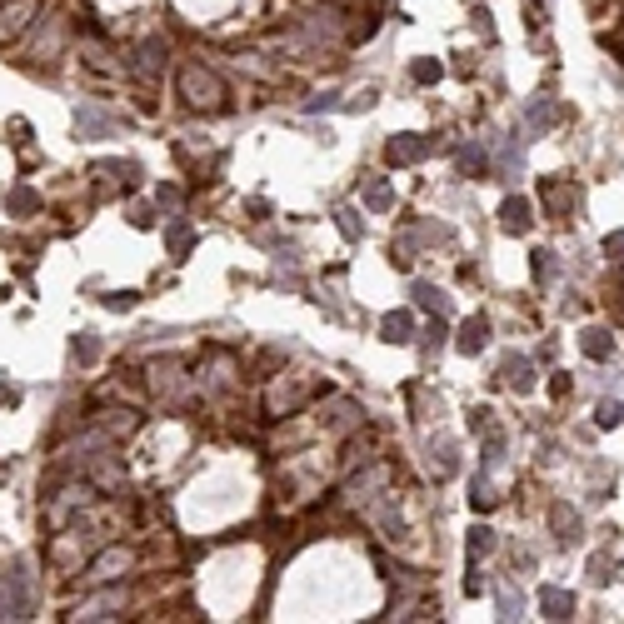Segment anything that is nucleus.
I'll use <instances>...</instances> for the list:
<instances>
[{
    "instance_id": "obj_1",
    "label": "nucleus",
    "mask_w": 624,
    "mask_h": 624,
    "mask_svg": "<svg viewBox=\"0 0 624 624\" xmlns=\"http://www.w3.org/2000/svg\"><path fill=\"white\" fill-rule=\"evenodd\" d=\"M175 86H180V95H185V105H190V110H200V115H220V110H225V105H230V90H225V80H220L210 66H200V60H190V66H180Z\"/></svg>"
},
{
    "instance_id": "obj_2",
    "label": "nucleus",
    "mask_w": 624,
    "mask_h": 624,
    "mask_svg": "<svg viewBox=\"0 0 624 624\" xmlns=\"http://www.w3.org/2000/svg\"><path fill=\"white\" fill-rule=\"evenodd\" d=\"M130 565H135V555L125 545H110V549H100V555L86 565V585H120L125 575H130Z\"/></svg>"
},
{
    "instance_id": "obj_3",
    "label": "nucleus",
    "mask_w": 624,
    "mask_h": 624,
    "mask_svg": "<svg viewBox=\"0 0 624 624\" xmlns=\"http://www.w3.org/2000/svg\"><path fill=\"white\" fill-rule=\"evenodd\" d=\"M30 609H36V599H30V575H26V569H10V575L0 579V615H5V619H26Z\"/></svg>"
},
{
    "instance_id": "obj_4",
    "label": "nucleus",
    "mask_w": 624,
    "mask_h": 624,
    "mask_svg": "<svg viewBox=\"0 0 624 624\" xmlns=\"http://www.w3.org/2000/svg\"><path fill=\"white\" fill-rule=\"evenodd\" d=\"M430 155H435V140H430V135H390L385 140V161L395 165H420V161H430Z\"/></svg>"
},
{
    "instance_id": "obj_5",
    "label": "nucleus",
    "mask_w": 624,
    "mask_h": 624,
    "mask_svg": "<svg viewBox=\"0 0 624 624\" xmlns=\"http://www.w3.org/2000/svg\"><path fill=\"white\" fill-rule=\"evenodd\" d=\"M165 66H171V46H165L161 36H151V40H140V46H135L130 70H135L140 80H161V76H165Z\"/></svg>"
},
{
    "instance_id": "obj_6",
    "label": "nucleus",
    "mask_w": 624,
    "mask_h": 624,
    "mask_svg": "<svg viewBox=\"0 0 624 624\" xmlns=\"http://www.w3.org/2000/svg\"><path fill=\"white\" fill-rule=\"evenodd\" d=\"M36 16H40V0H5V5H0V46L26 36Z\"/></svg>"
},
{
    "instance_id": "obj_7",
    "label": "nucleus",
    "mask_w": 624,
    "mask_h": 624,
    "mask_svg": "<svg viewBox=\"0 0 624 624\" xmlns=\"http://www.w3.org/2000/svg\"><path fill=\"white\" fill-rule=\"evenodd\" d=\"M539 200H545V210H549V215H575V210H579V185H575V180H555V175H545V180H539Z\"/></svg>"
},
{
    "instance_id": "obj_8",
    "label": "nucleus",
    "mask_w": 624,
    "mask_h": 624,
    "mask_svg": "<svg viewBox=\"0 0 624 624\" xmlns=\"http://www.w3.org/2000/svg\"><path fill=\"white\" fill-rule=\"evenodd\" d=\"M530 225H535V215H530V200H520V195H510L500 205V230L504 235H530Z\"/></svg>"
},
{
    "instance_id": "obj_9",
    "label": "nucleus",
    "mask_w": 624,
    "mask_h": 624,
    "mask_svg": "<svg viewBox=\"0 0 624 624\" xmlns=\"http://www.w3.org/2000/svg\"><path fill=\"white\" fill-rule=\"evenodd\" d=\"M120 609H125V589H105V595H95L76 609V619H115Z\"/></svg>"
},
{
    "instance_id": "obj_10",
    "label": "nucleus",
    "mask_w": 624,
    "mask_h": 624,
    "mask_svg": "<svg viewBox=\"0 0 624 624\" xmlns=\"http://www.w3.org/2000/svg\"><path fill=\"white\" fill-rule=\"evenodd\" d=\"M380 340H390V345H415V315H410V310H390L385 320H380Z\"/></svg>"
},
{
    "instance_id": "obj_11",
    "label": "nucleus",
    "mask_w": 624,
    "mask_h": 624,
    "mask_svg": "<svg viewBox=\"0 0 624 624\" xmlns=\"http://www.w3.org/2000/svg\"><path fill=\"white\" fill-rule=\"evenodd\" d=\"M520 125H525V135H545L549 125H555V100H549V95H535V100L525 105Z\"/></svg>"
},
{
    "instance_id": "obj_12",
    "label": "nucleus",
    "mask_w": 624,
    "mask_h": 624,
    "mask_svg": "<svg viewBox=\"0 0 624 624\" xmlns=\"http://www.w3.org/2000/svg\"><path fill=\"white\" fill-rule=\"evenodd\" d=\"M500 375H504V385H510V390L530 395V390H535V359H530V355H510Z\"/></svg>"
},
{
    "instance_id": "obj_13",
    "label": "nucleus",
    "mask_w": 624,
    "mask_h": 624,
    "mask_svg": "<svg viewBox=\"0 0 624 624\" xmlns=\"http://www.w3.org/2000/svg\"><path fill=\"white\" fill-rule=\"evenodd\" d=\"M539 609H545V619H575V595L559 585H545L539 589Z\"/></svg>"
},
{
    "instance_id": "obj_14",
    "label": "nucleus",
    "mask_w": 624,
    "mask_h": 624,
    "mask_svg": "<svg viewBox=\"0 0 624 624\" xmlns=\"http://www.w3.org/2000/svg\"><path fill=\"white\" fill-rule=\"evenodd\" d=\"M460 355H480L484 345H490V320H484V315H470V320L460 325Z\"/></svg>"
},
{
    "instance_id": "obj_15",
    "label": "nucleus",
    "mask_w": 624,
    "mask_h": 624,
    "mask_svg": "<svg viewBox=\"0 0 624 624\" xmlns=\"http://www.w3.org/2000/svg\"><path fill=\"white\" fill-rule=\"evenodd\" d=\"M549 525H555V535L565 539V545H579V539H585V525H579L575 504H555V510H549Z\"/></svg>"
},
{
    "instance_id": "obj_16",
    "label": "nucleus",
    "mask_w": 624,
    "mask_h": 624,
    "mask_svg": "<svg viewBox=\"0 0 624 624\" xmlns=\"http://www.w3.org/2000/svg\"><path fill=\"white\" fill-rule=\"evenodd\" d=\"M90 175H100V180H110V185H120V190H130L135 180H140V165L135 161H100Z\"/></svg>"
},
{
    "instance_id": "obj_17",
    "label": "nucleus",
    "mask_w": 624,
    "mask_h": 624,
    "mask_svg": "<svg viewBox=\"0 0 624 624\" xmlns=\"http://www.w3.org/2000/svg\"><path fill=\"white\" fill-rule=\"evenodd\" d=\"M76 130H80V140H105V135H115V120L86 105V110L76 115Z\"/></svg>"
},
{
    "instance_id": "obj_18",
    "label": "nucleus",
    "mask_w": 624,
    "mask_h": 624,
    "mask_svg": "<svg viewBox=\"0 0 624 624\" xmlns=\"http://www.w3.org/2000/svg\"><path fill=\"white\" fill-rule=\"evenodd\" d=\"M460 175H470V180H484V175H494V165H490V155L480 151V145H460Z\"/></svg>"
},
{
    "instance_id": "obj_19",
    "label": "nucleus",
    "mask_w": 624,
    "mask_h": 624,
    "mask_svg": "<svg viewBox=\"0 0 624 624\" xmlns=\"http://www.w3.org/2000/svg\"><path fill=\"white\" fill-rule=\"evenodd\" d=\"M579 350H585L589 359H609V355H615V335L599 330V325H589V330L579 335Z\"/></svg>"
},
{
    "instance_id": "obj_20",
    "label": "nucleus",
    "mask_w": 624,
    "mask_h": 624,
    "mask_svg": "<svg viewBox=\"0 0 624 624\" xmlns=\"http://www.w3.org/2000/svg\"><path fill=\"white\" fill-rule=\"evenodd\" d=\"M494 504H500V494H494L490 474H474V484H470V510L484 515V510H494Z\"/></svg>"
},
{
    "instance_id": "obj_21",
    "label": "nucleus",
    "mask_w": 624,
    "mask_h": 624,
    "mask_svg": "<svg viewBox=\"0 0 624 624\" xmlns=\"http://www.w3.org/2000/svg\"><path fill=\"white\" fill-rule=\"evenodd\" d=\"M359 195H365V205L375 210V215H385V210L395 205V195H390V185H385L380 175H375V180H365V190H359Z\"/></svg>"
},
{
    "instance_id": "obj_22",
    "label": "nucleus",
    "mask_w": 624,
    "mask_h": 624,
    "mask_svg": "<svg viewBox=\"0 0 624 624\" xmlns=\"http://www.w3.org/2000/svg\"><path fill=\"white\" fill-rule=\"evenodd\" d=\"M480 435H484V470H494V464L504 460V430L490 420V425H484Z\"/></svg>"
},
{
    "instance_id": "obj_23",
    "label": "nucleus",
    "mask_w": 624,
    "mask_h": 624,
    "mask_svg": "<svg viewBox=\"0 0 624 624\" xmlns=\"http://www.w3.org/2000/svg\"><path fill=\"white\" fill-rule=\"evenodd\" d=\"M415 305H420V310H430V315H445V310H450V295H440L435 285L420 280V285H415Z\"/></svg>"
},
{
    "instance_id": "obj_24",
    "label": "nucleus",
    "mask_w": 624,
    "mask_h": 624,
    "mask_svg": "<svg viewBox=\"0 0 624 624\" xmlns=\"http://www.w3.org/2000/svg\"><path fill=\"white\" fill-rule=\"evenodd\" d=\"M520 171H525V151H520V140H510V145H504V155H500V165H494V175L510 180V175H520Z\"/></svg>"
},
{
    "instance_id": "obj_25",
    "label": "nucleus",
    "mask_w": 624,
    "mask_h": 624,
    "mask_svg": "<svg viewBox=\"0 0 624 624\" xmlns=\"http://www.w3.org/2000/svg\"><path fill=\"white\" fill-rule=\"evenodd\" d=\"M190 240H195V235H190L185 220H171V230H165V245H171V255H175V260L190 250Z\"/></svg>"
},
{
    "instance_id": "obj_26",
    "label": "nucleus",
    "mask_w": 624,
    "mask_h": 624,
    "mask_svg": "<svg viewBox=\"0 0 624 624\" xmlns=\"http://www.w3.org/2000/svg\"><path fill=\"white\" fill-rule=\"evenodd\" d=\"M619 420H624V405H619V400H599V405H595V425H599V430H615Z\"/></svg>"
},
{
    "instance_id": "obj_27",
    "label": "nucleus",
    "mask_w": 624,
    "mask_h": 624,
    "mask_svg": "<svg viewBox=\"0 0 624 624\" xmlns=\"http://www.w3.org/2000/svg\"><path fill=\"white\" fill-rule=\"evenodd\" d=\"M490 549H494V530H490V525H474V530H470V559L490 555Z\"/></svg>"
},
{
    "instance_id": "obj_28",
    "label": "nucleus",
    "mask_w": 624,
    "mask_h": 624,
    "mask_svg": "<svg viewBox=\"0 0 624 624\" xmlns=\"http://www.w3.org/2000/svg\"><path fill=\"white\" fill-rule=\"evenodd\" d=\"M435 470H440V480H450V474L460 470V454H454L450 440H445V445H435Z\"/></svg>"
},
{
    "instance_id": "obj_29",
    "label": "nucleus",
    "mask_w": 624,
    "mask_h": 624,
    "mask_svg": "<svg viewBox=\"0 0 624 624\" xmlns=\"http://www.w3.org/2000/svg\"><path fill=\"white\" fill-rule=\"evenodd\" d=\"M335 225H340V235H345V240H359V235H365V225L355 220V210H350V205L335 210Z\"/></svg>"
},
{
    "instance_id": "obj_30",
    "label": "nucleus",
    "mask_w": 624,
    "mask_h": 624,
    "mask_svg": "<svg viewBox=\"0 0 624 624\" xmlns=\"http://www.w3.org/2000/svg\"><path fill=\"white\" fill-rule=\"evenodd\" d=\"M589 579H595V585H609V579H615V555H595V559H589Z\"/></svg>"
},
{
    "instance_id": "obj_31",
    "label": "nucleus",
    "mask_w": 624,
    "mask_h": 624,
    "mask_svg": "<svg viewBox=\"0 0 624 624\" xmlns=\"http://www.w3.org/2000/svg\"><path fill=\"white\" fill-rule=\"evenodd\" d=\"M520 609H525V599L510 585H500V619H520Z\"/></svg>"
},
{
    "instance_id": "obj_32",
    "label": "nucleus",
    "mask_w": 624,
    "mask_h": 624,
    "mask_svg": "<svg viewBox=\"0 0 624 624\" xmlns=\"http://www.w3.org/2000/svg\"><path fill=\"white\" fill-rule=\"evenodd\" d=\"M70 355H76L80 365H95V359H100V345H95V335H80V340L70 345Z\"/></svg>"
},
{
    "instance_id": "obj_33",
    "label": "nucleus",
    "mask_w": 624,
    "mask_h": 624,
    "mask_svg": "<svg viewBox=\"0 0 624 624\" xmlns=\"http://www.w3.org/2000/svg\"><path fill=\"white\" fill-rule=\"evenodd\" d=\"M535 280L539 285L555 280V255H549V250H535Z\"/></svg>"
},
{
    "instance_id": "obj_34",
    "label": "nucleus",
    "mask_w": 624,
    "mask_h": 624,
    "mask_svg": "<svg viewBox=\"0 0 624 624\" xmlns=\"http://www.w3.org/2000/svg\"><path fill=\"white\" fill-rule=\"evenodd\" d=\"M410 76H415L420 86H430V80H440V60H415V66H410Z\"/></svg>"
},
{
    "instance_id": "obj_35",
    "label": "nucleus",
    "mask_w": 624,
    "mask_h": 624,
    "mask_svg": "<svg viewBox=\"0 0 624 624\" xmlns=\"http://www.w3.org/2000/svg\"><path fill=\"white\" fill-rule=\"evenodd\" d=\"M445 320H435V325H430V330H425V340H420V350H425V355H435V345H445Z\"/></svg>"
},
{
    "instance_id": "obj_36",
    "label": "nucleus",
    "mask_w": 624,
    "mask_h": 624,
    "mask_svg": "<svg viewBox=\"0 0 624 624\" xmlns=\"http://www.w3.org/2000/svg\"><path fill=\"white\" fill-rule=\"evenodd\" d=\"M569 390H575V380H569L565 369H559V375L549 380V395H555V400H569Z\"/></svg>"
},
{
    "instance_id": "obj_37",
    "label": "nucleus",
    "mask_w": 624,
    "mask_h": 624,
    "mask_svg": "<svg viewBox=\"0 0 624 624\" xmlns=\"http://www.w3.org/2000/svg\"><path fill=\"white\" fill-rule=\"evenodd\" d=\"M10 210H16V215H26V210H36V195H30V190H16V195H10Z\"/></svg>"
},
{
    "instance_id": "obj_38",
    "label": "nucleus",
    "mask_w": 624,
    "mask_h": 624,
    "mask_svg": "<svg viewBox=\"0 0 624 624\" xmlns=\"http://www.w3.org/2000/svg\"><path fill=\"white\" fill-rule=\"evenodd\" d=\"M345 110H369L375 105V90H359V95H350V100H340Z\"/></svg>"
},
{
    "instance_id": "obj_39",
    "label": "nucleus",
    "mask_w": 624,
    "mask_h": 624,
    "mask_svg": "<svg viewBox=\"0 0 624 624\" xmlns=\"http://www.w3.org/2000/svg\"><path fill=\"white\" fill-rule=\"evenodd\" d=\"M525 20H530V30L545 26V0H530V5H525Z\"/></svg>"
},
{
    "instance_id": "obj_40",
    "label": "nucleus",
    "mask_w": 624,
    "mask_h": 624,
    "mask_svg": "<svg viewBox=\"0 0 624 624\" xmlns=\"http://www.w3.org/2000/svg\"><path fill=\"white\" fill-rule=\"evenodd\" d=\"M155 205L175 210V205H180V190H175V185H161V190H155Z\"/></svg>"
},
{
    "instance_id": "obj_41",
    "label": "nucleus",
    "mask_w": 624,
    "mask_h": 624,
    "mask_svg": "<svg viewBox=\"0 0 624 624\" xmlns=\"http://www.w3.org/2000/svg\"><path fill=\"white\" fill-rule=\"evenodd\" d=\"M335 105H340V95H315V100H305V110H335Z\"/></svg>"
},
{
    "instance_id": "obj_42",
    "label": "nucleus",
    "mask_w": 624,
    "mask_h": 624,
    "mask_svg": "<svg viewBox=\"0 0 624 624\" xmlns=\"http://www.w3.org/2000/svg\"><path fill=\"white\" fill-rule=\"evenodd\" d=\"M105 305H110V310H130V305H135V290H120V295H105Z\"/></svg>"
},
{
    "instance_id": "obj_43",
    "label": "nucleus",
    "mask_w": 624,
    "mask_h": 624,
    "mask_svg": "<svg viewBox=\"0 0 624 624\" xmlns=\"http://www.w3.org/2000/svg\"><path fill=\"white\" fill-rule=\"evenodd\" d=\"M605 255L624 260V230H615V235H605Z\"/></svg>"
},
{
    "instance_id": "obj_44",
    "label": "nucleus",
    "mask_w": 624,
    "mask_h": 624,
    "mask_svg": "<svg viewBox=\"0 0 624 624\" xmlns=\"http://www.w3.org/2000/svg\"><path fill=\"white\" fill-rule=\"evenodd\" d=\"M325 5H335V10H359L365 0H325Z\"/></svg>"
}]
</instances>
